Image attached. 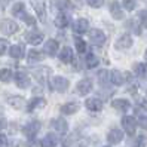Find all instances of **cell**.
<instances>
[{
    "label": "cell",
    "mask_w": 147,
    "mask_h": 147,
    "mask_svg": "<svg viewBox=\"0 0 147 147\" xmlns=\"http://www.w3.org/2000/svg\"><path fill=\"white\" fill-rule=\"evenodd\" d=\"M59 110H61L63 115H73L79 110V104H77V102H67V104L61 106Z\"/></svg>",
    "instance_id": "obj_23"
},
{
    "label": "cell",
    "mask_w": 147,
    "mask_h": 147,
    "mask_svg": "<svg viewBox=\"0 0 147 147\" xmlns=\"http://www.w3.org/2000/svg\"><path fill=\"white\" fill-rule=\"evenodd\" d=\"M109 80L111 82V74H109L107 70H101V71L98 73V82H100L101 85H107Z\"/></svg>",
    "instance_id": "obj_30"
},
{
    "label": "cell",
    "mask_w": 147,
    "mask_h": 147,
    "mask_svg": "<svg viewBox=\"0 0 147 147\" xmlns=\"http://www.w3.org/2000/svg\"><path fill=\"white\" fill-rule=\"evenodd\" d=\"M39 129H40V122H37V120H31V122H28L22 128V132L25 134V137H28L30 140H33V138L36 137V134L39 132Z\"/></svg>",
    "instance_id": "obj_3"
},
{
    "label": "cell",
    "mask_w": 147,
    "mask_h": 147,
    "mask_svg": "<svg viewBox=\"0 0 147 147\" xmlns=\"http://www.w3.org/2000/svg\"><path fill=\"white\" fill-rule=\"evenodd\" d=\"M68 80L63 76H55L52 77V80H51V86H52V89L57 91V92H65L68 89Z\"/></svg>",
    "instance_id": "obj_1"
},
{
    "label": "cell",
    "mask_w": 147,
    "mask_h": 147,
    "mask_svg": "<svg viewBox=\"0 0 147 147\" xmlns=\"http://www.w3.org/2000/svg\"><path fill=\"white\" fill-rule=\"evenodd\" d=\"M46 106V100L45 98H42V97H34L28 104H27V110L28 111H33V110H36V109H43Z\"/></svg>",
    "instance_id": "obj_13"
},
{
    "label": "cell",
    "mask_w": 147,
    "mask_h": 147,
    "mask_svg": "<svg viewBox=\"0 0 147 147\" xmlns=\"http://www.w3.org/2000/svg\"><path fill=\"white\" fill-rule=\"evenodd\" d=\"M122 126L126 131L128 135H134L135 134V129H137V120L132 116H125L122 119Z\"/></svg>",
    "instance_id": "obj_4"
},
{
    "label": "cell",
    "mask_w": 147,
    "mask_h": 147,
    "mask_svg": "<svg viewBox=\"0 0 147 147\" xmlns=\"http://www.w3.org/2000/svg\"><path fill=\"white\" fill-rule=\"evenodd\" d=\"M111 106H113V109H116L119 111H126V110L131 109V102H129L128 100L120 98V100H115L113 102H111Z\"/></svg>",
    "instance_id": "obj_20"
},
{
    "label": "cell",
    "mask_w": 147,
    "mask_h": 147,
    "mask_svg": "<svg viewBox=\"0 0 147 147\" xmlns=\"http://www.w3.org/2000/svg\"><path fill=\"white\" fill-rule=\"evenodd\" d=\"M122 5H123V7H125V9L126 11H129V12H131V11H134L135 9V0H122Z\"/></svg>",
    "instance_id": "obj_34"
},
{
    "label": "cell",
    "mask_w": 147,
    "mask_h": 147,
    "mask_svg": "<svg viewBox=\"0 0 147 147\" xmlns=\"http://www.w3.org/2000/svg\"><path fill=\"white\" fill-rule=\"evenodd\" d=\"M98 57L95 55V54H88V57H86V59H85V64H86V67L88 68H95L98 65Z\"/></svg>",
    "instance_id": "obj_28"
},
{
    "label": "cell",
    "mask_w": 147,
    "mask_h": 147,
    "mask_svg": "<svg viewBox=\"0 0 147 147\" xmlns=\"http://www.w3.org/2000/svg\"><path fill=\"white\" fill-rule=\"evenodd\" d=\"M25 40H27L30 45L37 46L43 42V34L40 31H30V33H27V36H25Z\"/></svg>",
    "instance_id": "obj_10"
},
{
    "label": "cell",
    "mask_w": 147,
    "mask_h": 147,
    "mask_svg": "<svg viewBox=\"0 0 147 147\" xmlns=\"http://www.w3.org/2000/svg\"><path fill=\"white\" fill-rule=\"evenodd\" d=\"M6 144H7V138H6V135L0 134V147H6Z\"/></svg>",
    "instance_id": "obj_41"
},
{
    "label": "cell",
    "mask_w": 147,
    "mask_h": 147,
    "mask_svg": "<svg viewBox=\"0 0 147 147\" xmlns=\"http://www.w3.org/2000/svg\"><path fill=\"white\" fill-rule=\"evenodd\" d=\"M7 102L13 107V109H22L25 106V100L20 95H13V97H9L7 98Z\"/></svg>",
    "instance_id": "obj_22"
},
{
    "label": "cell",
    "mask_w": 147,
    "mask_h": 147,
    "mask_svg": "<svg viewBox=\"0 0 147 147\" xmlns=\"http://www.w3.org/2000/svg\"><path fill=\"white\" fill-rule=\"evenodd\" d=\"M110 13L115 20H123V11L120 9V3L116 0L110 3Z\"/></svg>",
    "instance_id": "obj_15"
},
{
    "label": "cell",
    "mask_w": 147,
    "mask_h": 147,
    "mask_svg": "<svg viewBox=\"0 0 147 147\" xmlns=\"http://www.w3.org/2000/svg\"><path fill=\"white\" fill-rule=\"evenodd\" d=\"M138 125H140L143 129H147V116H140V119H138Z\"/></svg>",
    "instance_id": "obj_40"
},
{
    "label": "cell",
    "mask_w": 147,
    "mask_h": 147,
    "mask_svg": "<svg viewBox=\"0 0 147 147\" xmlns=\"http://www.w3.org/2000/svg\"><path fill=\"white\" fill-rule=\"evenodd\" d=\"M3 128H6V120L0 117V129H3Z\"/></svg>",
    "instance_id": "obj_42"
},
{
    "label": "cell",
    "mask_w": 147,
    "mask_h": 147,
    "mask_svg": "<svg viewBox=\"0 0 147 147\" xmlns=\"http://www.w3.org/2000/svg\"><path fill=\"white\" fill-rule=\"evenodd\" d=\"M58 51V42L54 40V39H49L46 43H45V54H48L49 57H54Z\"/></svg>",
    "instance_id": "obj_19"
},
{
    "label": "cell",
    "mask_w": 147,
    "mask_h": 147,
    "mask_svg": "<svg viewBox=\"0 0 147 147\" xmlns=\"http://www.w3.org/2000/svg\"><path fill=\"white\" fill-rule=\"evenodd\" d=\"M15 83H16L18 88H22V89L28 88V86H30V77H28V74L24 73V71H16L15 73Z\"/></svg>",
    "instance_id": "obj_6"
},
{
    "label": "cell",
    "mask_w": 147,
    "mask_h": 147,
    "mask_svg": "<svg viewBox=\"0 0 147 147\" xmlns=\"http://www.w3.org/2000/svg\"><path fill=\"white\" fill-rule=\"evenodd\" d=\"M134 73L138 76V77H144L147 74V65L144 63H137L134 65Z\"/></svg>",
    "instance_id": "obj_29"
},
{
    "label": "cell",
    "mask_w": 147,
    "mask_h": 147,
    "mask_svg": "<svg viewBox=\"0 0 147 147\" xmlns=\"http://www.w3.org/2000/svg\"><path fill=\"white\" fill-rule=\"evenodd\" d=\"M0 30H2V33L9 36V34H13L18 31V24L15 21H11V20H3L0 22Z\"/></svg>",
    "instance_id": "obj_5"
},
{
    "label": "cell",
    "mask_w": 147,
    "mask_h": 147,
    "mask_svg": "<svg viewBox=\"0 0 147 147\" xmlns=\"http://www.w3.org/2000/svg\"><path fill=\"white\" fill-rule=\"evenodd\" d=\"M9 55L12 57V58H22L24 57V48L21 46V45H13V46H11L9 48Z\"/></svg>",
    "instance_id": "obj_25"
},
{
    "label": "cell",
    "mask_w": 147,
    "mask_h": 147,
    "mask_svg": "<svg viewBox=\"0 0 147 147\" xmlns=\"http://www.w3.org/2000/svg\"><path fill=\"white\" fill-rule=\"evenodd\" d=\"M74 45H76V49H77V52H79V54H85L86 52V43H85V40L76 37L74 39Z\"/></svg>",
    "instance_id": "obj_33"
},
{
    "label": "cell",
    "mask_w": 147,
    "mask_h": 147,
    "mask_svg": "<svg viewBox=\"0 0 147 147\" xmlns=\"http://www.w3.org/2000/svg\"><path fill=\"white\" fill-rule=\"evenodd\" d=\"M49 73H51V70L46 68V67H40V68H37V70H34V76H36V79L40 80V82H45Z\"/></svg>",
    "instance_id": "obj_26"
},
{
    "label": "cell",
    "mask_w": 147,
    "mask_h": 147,
    "mask_svg": "<svg viewBox=\"0 0 147 147\" xmlns=\"http://www.w3.org/2000/svg\"><path fill=\"white\" fill-rule=\"evenodd\" d=\"M86 3H88L91 7H101L104 5V0H86Z\"/></svg>",
    "instance_id": "obj_38"
},
{
    "label": "cell",
    "mask_w": 147,
    "mask_h": 147,
    "mask_svg": "<svg viewBox=\"0 0 147 147\" xmlns=\"http://www.w3.org/2000/svg\"><path fill=\"white\" fill-rule=\"evenodd\" d=\"M140 20H141V25L144 28H147V11L140 12Z\"/></svg>",
    "instance_id": "obj_39"
},
{
    "label": "cell",
    "mask_w": 147,
    "mask_h": 147,
    "mask_svg": "<svg viewBox=\"0 0 147 147\" xmlns=\"http://www.w3.org/2000/svg\"><path fill=\"white\" fill-rule=\"evenodd\" d=\"M123 140V132L120 129H111V131L107 134V141L110 144H117Z\"/></svg>",
    "instance_id": "obj_11"
},
{
    "label": "cell",
    "mask_w": 147,
    "mask_h": 147,
    "mask_svg": "<svg viewBox=\"0 0 147 147\" xmlns=\"http://www.w3.org/2000/svg\"><path fill=\"white\" fill-rule=\"evenodd\" d=\"M43 57H45V54L43 52H40V51H37V49H31L30 52H28V63H39V61H42L43 59Z\"/></svg>",
    "instance_id": "obj_24"
},
{
    "label": "cell",
    "mask_w": 147,
    "mask_h": 147,
    "mask_svg": "<svg viewBox=\"0 0 147 147\" xmlns=\"http://www.w3.org/2000/svg\"><path fill=\"white\" fill-rule=\"evenodd\" d=\"M74 59V55H73V49L71 48H63L61 49V52H59V61L64 63V64H68V63H71Z\"/></svg>",
    "instance_id": "obj_12"
},
{
    "label": "cell",
    "mask_w": 147,
    "mask_h": 147,
    "mask_svg": "<svg viewBox=\"0 0 147 147\" xmlns=\"http://www.w3.org/2000/svg\"><path fill=\"white\" fill-rule=\"evenodd\" d=\"M85 106H86V109L91 110V111H100L102 109V102L98 98H88L85 101Z\"/></svg>",
    "instance_id": "obj_16"
},
{
    "label": "cell",
    "mask_w": 147,
    "mask_h": 147,
    "mask_svg": "<svg viewBox=\"0 0 147 147\" xmlns=\"http://www.w3.org/2000/svg\"><path fill=\"white\" fill-rule=\"evenodd\" d=\"M144 59H146V63H147V49H146V52H144Z\"/></svg>",
    "instance_id": "obj_43"
},
{
    "label": "cell",
    "mask_w": 147,
    "mask_h": 147,
    "mask_svg": "<svg viewBox=\"0 0 147 147\" xmlns=\"http://www.w3.org/2000/svg\"><path fill=\"white\" fill-rule=\"evenodd\" d=\"M146 97H147V92H146Z\"/></svg>",
    "instance_id": "obj_44"
},
{
    "label": "cell",
    "mask_w": 147,
    "mask_h": 147,
    "mask_svg": "<svg viewBox=\"0 0 147 147\" xmlns=\"http://www.w3.org/2000/svg\"><path fill=\"white\" fill-rule=\"evenodd\" d=\"M55 25L58 28H64L68 25V16L65 13H58V16L55 18Z\"/></svg>",
    "instance_id": "obj_27"
},
{
    "label": "cell",
    "mask_w": 147,
    "mask_h": 147,
    "mask_svg": "<svg viewBox=\"0 0 147 147\" xmlns=\"http://www.w3.org/2000/svg\"><path fill=\"white\" fill-rule=\"evenodd\" d=\"M52 126H54V129L58 132V134H65L67 131H68V125H67V122L64 119H55L54 122H52Z\"/></svg>",
    "instance_id": "obj_18"
},
{
    "label": "cell",
    "mask_w": 147,
    "mask_h": 147,
    "mask_svg": "<svg viewBox=\"0 0 147 147\" xmlns=\"http://www.w3.org/2000/svg\"><path fill=\"white\" fill-rule=\"evenodd\" d=\"M104 147H109V146H104Z\"/></svg>",
    "instance_id": "obj_45"
},
{
    "label": "cell",
    "mask_w": 147,
    "mask_h": 147,
    "mask_svg": "<svg viewBox=\"0 0 147 147\" xmlns=\"http://www.w3.org/2000/svg\"><path fill=\"white\" fill-rule=\"evenodd\" d=\"M20 18H22V20H24L25 22H27L28 25H34V24H36V20H34V18H33V16H30V15H27V13H25V12H24V13H22V15L20 16Z\"/></svg>",
    "instance_id": "obj_37"
},
{
    "label": "cell",
    "mask_w": 147,
    "mask_h": 147,
    "mask_svg": "<svg viewBox=\"0 0 147 147\" xmlns=\"http://www.w3.org/2000/svg\"><path fill=\"white\" fill-rule=\"evenodd\" d=\"M89 40H91L92 45L101 46V45H104V42H106V34L100 28H92V30H89Z\"/></svg>",
    "instance_id": "obj_2"
},
{
    "label": "cell",
    "mask_w": 147,
    "mask_h": 147,
    "mask_svg": "<svg viewBox=\"0 0 147 147\" xmlns=\"http://www.w3.org/2000/svg\"><path fill=\"white\" fill-rule=\"evenodd\" d=\"M33 7H34V11H36L37 13V18L43 22L45 21V13H46V5L43 0H34L33 2Z\"/></svg>",
    "instance_id": "obj_8"
},
{
    "label": "cell",
    "mask_w": 147,
    "mask_h": 147,
    "mask_svg": "<svg viewBox=\"0 0 147 147\" xmlns=\"http://www.w3.org/2000/svg\"><path fill=\"white\" fill-rule=\"evenodd\" d=\"M58 144V137L55 134H48L43 140L40 141L42 147H55Z\"/></svg>",
    "instance_id": "obj_21"
},
{
    "label": "cell",
    "mask_w": 147,
    "mask_h": 147,
    "mask_svg": "<svg viewBox=\"0 0 147 147\" xmlns=\"http://www.w3.org/2000/svg\"><path fill=\"white\" fill-rule=\"evenodd\" d=\"M12 79V71L9 68H0V80L2 82H9Z\"/></svg>",
    "instance_id": "obj_32"
},
{
    "label": "cell",
    "mask_w": 147,
    "mask_h": 147,
    "mask_svg": "<svg viewBox=\"0 0 147 147\" xmlns=\"http://www.w3.org/2000/svg\"><path fill=\"white\" fill-rule=\"evenodd\" d=\"M88 27H89V22H88V20H85V18L77 20V21H74V24H73V30H74V33H77V34H83L86 30H88Z\"/></svg>",
    "instance_id": "obj_14"
},
{
    "label": "cell",
    "mask_w": 147,
    "mask_h": 147,
    "mask_svg": "<svg viewBox=\"0 0 147 147\" xmlns=\"http://www.w3.org/2000/svg\"><path fill=\"white\" fill-rule=\"evenodd\" d=\"M76 89L80 95H88L92 91V82L89 79H82L79 83L76 85Z\"/></svg>",
    "instance_id": "obj_9"
},
{
    "label": "cell",
    "mask_w": 147,
    "mask_h": 147,
    "mask_svg": "<svg viewBox=\"0 0 147 147\" xmlns=\"http://www.w3.org/2000/svg\"><path fill=\"white\" fill-rule=\"evenodd\" d=\"M54 6L58 9H65L68 6V0H54Z\"/></svg>",
    "instance_id": "obj_36"
},
{
    "label": "cell",
    "mask_w": 147,
    "mask_h": 147,
    "mask_svg": "<svg viewBox=\"0 0 147 147\" xmlns=\"http://www.w3.org/2000/svg\"><path fill=\"white\" fill-rule=\"evenodd\" d=\"M24 9H25V5L22 2H16L13 6H12V13L15 16H21L24 13Z\"/></svg>",
    "instance_id": "obj_31"
},
{
    "label": "cell",
    "mask_w": 147,
    "mask_h": 147,
    "mask_svg": "<svg viewBox=\"0 0 147 147\" xmlns=\"http://www.w3.org/2000/svg\"><path fill=\"white\" fill-rule=\"evenodd\" d=\"M128 79H129V76H128L126 71H119V70H113V71H111V83L123 85Z\"/></svg>",
    "instance_id": "obj_7"
},
{
    "label": "cell",
    "mask_w": 147,
    "mask_h": 147,
    "mask_svg": "<svg viewBox=\"0 0 147 147\" xmlns=\"http://www.w3.org/2000/svg\"><path fill=\"white\" fill-rule=\"evenodd\" d=\"M7 49H9V43H7V40H5V39H0V57L5 55Z\"/></svg>",
    "instance_id": "obj_35"
},
{
    "label": "cell",
    "mask_w": 147,
    "mask_h": 147,
    "mask_svg": "<svg viewBox=\"0 0 147 147\" xmlns=\"http://www.w3.org/2000/svg\"><path fill=\"white\" fill-rule=\"evenodd\" d=\"M116 46L120 48V49H128L132 46V37L129 36V34H123V36H120L116 42Z\"/></svg>",
    "instance_id": "obj_17"
}]
</instances>
